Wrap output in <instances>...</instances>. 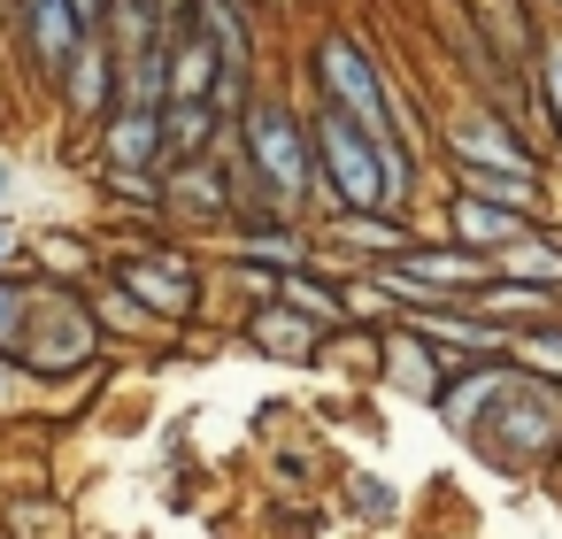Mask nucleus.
<instances>
[{"mask_svg": "<svg viewBox=\"0 0 562 539\" xmlns=\"http://www.w3.org/2000/svg\"><path fill=\"white\" fill-rule=\"evenodd\" d=\"M9 40H16V55H24V70H32V86L40 93H55V78L70 70V55H78V16H70V0H9Z\"/></svg>", "mask_w": 562, "mask_h": 539, "instance_id": "6e6552de", "label": "nucleus"}, {"mask_svg": "<svg viewBox=\"0 0 562 539\" xmlns=\"http://www.w3.org/2000/svg\"><path fill=\"white\" fill-rule=\"evenodd\" d=\"M162 224H186V232H209V239L232 232V193H224L216 155H193V162L162 170Z\"/></svg>", "mask_w": 562, "mask_h": 539, "instance_id": "9d476101", "label": "nucleus"}, {"mask_svg": "<svg viewBox=\"0 0 562 539\" xmlns=\"http://www.w3.org/2000/svg\"><path fill=\"white\" fill-rule=\"evenodd\" d=\"M216 132H224V116H216L209 101H162V170H170V162L209 155V147H216Z\"/></svg>", "mask_w": 562, "mask_h": 539, "instance_id": "5701e85b", "label": "nucleus"}, {"mask_svg": "<svg viewBox=\"0 0 562 539\" xmlns=\"http://www.w3.org/2000/svg\"><path fill=\"white\" fill-rule=\"evenodd\" d=\"M255 9H262V16H293V0H255Z\"/></svg>", "mask_w": 562, "mask_h": 539, "instance_id": "2f4dec72", "label": "nucleus"}, {"mask_svg": "<svg viewBox=\"0 0 562 539\" xmlns=\"http://www.w3.org/2000/svg\"><path fill=\"white\" fill-rule=\"evenodd\" d=\"M162 63H170V101H209V93H216V70H224V63H216L201 16H193L186 32L162 40Z\"/></svg>", "mask_w": 562, "mask_h": 539, "instance_id": "6ab92c4d", "label": "nucleus"}, {"mask_svg": "<svg viewBox=\"0 0 562 539\" xmlns=\"http://www.w3.org/2000/svg\"><path fill=\"white\" fill-rule=\"evenodd\" d=\"M531 86H539V101H547V132H554V155H562V24H547L539 32V47H531Z\"/></svg>", "mask_w": 562, "mask_h": 539, "instance_id": "a878e982", "label": "nucleus"}, {"mask_svg": "<svg viewBox=\"0 0 562 539\" xmlns=\"http://www.w3.org/2000/svg\"><path fill=\"white\" fill-rule=\"evenodd\" d=\"M539 16H547V24H562V0H539Z\"/></svg>", "mask_w": 562, "mask_h": 539, "instance_id": "72a5a7b5", "label": "nucleus"}, {"mask_svg": "<svg viewBox=\"0 0 562 539\" xmlns=\"http://www.w3.org/2000/svg\"><path fill=\"white\" fill-rule=\"evenodd\" d=\"M16 178H24V170H16V155H0V216H9V193H16Z\"/></svg>", "mask_w": 562, "mask_h": 539, "instance_id": "c756f323", "label": "nucleus"}, {"mask_svg": "<svg viewBox=\"0 0 562 539\" xmlns=\"http://www.w3.org/2000/svg\"><path fill=\"white\" fill-rule=\"evenodd\" d=\"M431 147L447 155V170H554V162L516 132V116H501V109L477 101V93H462V101H447V109L431 116Z\"/></svg>", "mask_w": 562, "mask_h": 539, "instance_id": "39448f33", "label": "nucleus"}, {"mask_svg": "<svg viewBox=\"0 0 562 539\" xmlns=\"http://www.w3.org/2000/svg\"><path fill=\"white\" fill-rule=\"evenodd\" d=\"M470 308H477L485 324H501L508 339L531 332V324H562V293H547V285H516V278H485V285L470 293Z\"/></svg>", "mask_w": 562, "mask_h": 539, "instance_id": "a211bd4d", "label": "nucleus"}, {"mask_svg": "<svg viewBox=\"0 0 562 539\" xmlns=\"http://www.w3.org/2000/svg\"><path fill=\"white\" fill-rule=\"evenodd\" d=\"M224 255L262 278H285V270L316 262V239H308V224H247V232H224Z\"/></svg>", "mask_w": 562, "mask_h": 539, "instance_id": "dca6fc26", "label": "nucleus"}, {"mask_svg": "<svg viewBox=\"0 0 562 539\" xmlns=\"http://www.w3.org/2000/svg\"><path fill=\"white\" fill-rule=\"evenodd\" d=\"M462 9H470V24H477V40H485V55H493V70H501V78L531 63L539 32H547L539 0H462Z\"/></svg>", "mask_w": 562, "mask_h": 539, "instance_id": "4468645a", "label": "nucleus"}, {"mask_svg": "<svg viewBox=\"0 0 562 539\" xmlns=\"http://www.w3.org/2000/svg\"><path fill=\"white\" fill-rule=\"evenodd\" d=\"M24 393H32V370H24L16 355H0V416H16V408H24Z\"/></svg>", "mask_w": 562, "mask_h": 539, "instance_id": "c85d7f7f", "label": "nucleus"}, {"mask_svg": "<svg viewBox=\"0 0 562 539\" xmlns=\"http://www.w3.org/2000/svg\"><path fill=\"white\" fill-rule=\"evenodd\" d=\"M32 278H47V285H93L101 278V262H93V247L78 239V232H40L32 239V255H16Z\"/></svg>", "mask_w": 562, "mask_h": 539, "instance_id": "4be33fe9", "label": "nucleus"}, {"mask_svg": "<svg viewBox=\"0 0 562 539\" xmlns=\"http://www.w3.org/2000/svg\"><path fill=\"white\" fill-rule=\"evenodd\" d=\"M385 270H401V278L424 285L431 301H470V293L493 278V255H470V247H454V239H439V232H416Z\"/></svg>", "mask_w": 562, "mask_h": 539, "instance_id": "1a4fd4ad", "label": "nucleus"}, {"mask_svg": "<svg viewBox=\"0 0 562 539\" xmlns=\"http://www.w3.org/2000/svg\"><path fill=\"white\" fill-rule=\"evenodd\" d=\"M162 332H178V324H193V308H201V262L178 247V239H139V247H124V255H109L101 262Z\"/></svg>", "mask_w": 562, "mask_h": 539, "instance_id": "423d86ee", "label": "nucleus"}, {"mask_svg": "<svg viewBox=\"0 0 562 539\" xmlns=\"http://www.w3.org/2000/svg\"><path fill=\"white\" fill-rule=\"evenodd\" d=\"M86 308H93L101 339H109V332H116V339H147V332H162V324H155V316H147V308H139V301H132V293H124L116 278H109V270H101V278L86 285Z\"/></svg>", "mask_w": 562, "mask_h": 539, "instance_id": "393cba45", "label": "nucleus"}, {"mask_svg": "<svg viewBox=\"0 0 562 539\" xmlns=\"http://www.w3.org/2000/svg\"><path fill=\"white\" fill-rule=\"evenodd\" d=\"M378 378L393 385V393H408V401H439V385L454 378V362L431 347V339H416L408 324H385V339H378Z\"/></svg>", "mask_w": 562, "mask_h": 539, "instance_id": "2eb2a0df", "label": "nucleus"}, {"mask_svg": "<svg viewBox=\"0 0 562 539\" xmlns=\"http://www.w3.org/2000/svg\"><path fill=\"white\" fill-rule=\"evenodd\" d=\"M247 339H255L262 355H278V362H316V347H324V332H316L308 316H293L285 301H255V308H247Z\"/></svg>", "mask_w": 562, "mask_h": 539, "instance_id": "aec40b11", "label": "nucleus"}, {"mask_svg": "<svg viewBox=\"0 0 562 539\" xmlns=\"http://www.w3.org/2000/svg\"><path fill=\"white\" fill-rule=\"evenodd\" d=\"M93 186H101V201H109V209L139 216L147 232L162 224V170H93Z\"/></svg>", "mask_w": 562, "mask_h": 539, "instance_id": "b1692460", "label": "nucleus"}, {"mask_svg": "<svg viewBox=\"0 0 562 539\" xmlns=\"http://www.w3.org/2000/svg\"><path fill=\"white\" fill-rule=\"evenodd\" d=\"M47 101L63 109V124H70V132H93V124L116 109V55H109V40H101V32H86V40H78L70 70L55 78V93H47Z\"/></svg>", "mask_w": 562, "mask_h": 539, "instance_id": "9b49d317", "label": "nucleus"}, {"mask_svg": "<svg viewBox=\"0 0 562 539\" xmlns=\"http://www.w3.org/2000/svg\"><path fill=\"white\" fill-rule=\"evenodd\" d=\"M308 93L331 101L339 116H355L370 139L431 147V132H424V116L408 109V93H401V78L385 70V55H378L362 32H347V24H324V32L308 40Z\"/></svg>", "mask_w": 562, "mask_h": 539, "instance_id": "f257e3e1", "label": "nucleus"}, {"mask_svg": "<svg viewBox=\"0 0 562 539\" xmlns=\"http://www.w3.org/2000/svg\"><path fill=\"white\" fill-rule=\"evenodd\" d=\"M508 362L531 370V378H547V385H562V324H531V332H516V339H508Z\"/></svg>", "mask_w": 562, "mask_h": 539, "instance_id": "bb28decb", "label": "nucleus"}, {"mask_svg": "<svg viewBox=\"0 0 562 539\" xmlns=\"http://www.w3.org/2000/svg\"><path fill=\"white\" fill-rule=\"evenodd\" d=\"M547 485H554V493H562V447H554V462H547Z\"/></svg>", "mask_w": 562, "mask_h": 539, "instance_id": "473e14b6", "label": "nucleus"}, {"mask_svg": "<svg viewBox=\"0 0 562 539\" xmlns=\"http://www.w3.org/2000/svg\"><path fill=\"white\" fill-rule=\"evenodd\" d=\"M86 139H93V170H162V109L116 101Z\"/></svg>", "mask_w": 562, "mask_h": 539, "instance_id": "f8f14e48", "label": "nucleus"}, {"mask_svg": "<svg viewBox=\"0 0 562 539\" xmlns=\"http://www.w3.org/2000/svg\"><path fill=\"white\" fill-rule=\"evenodd\" d=\"M16 255H24V247H16V232H9V216H0V270H9Z\"/></svg>", "mask_w": 562, "mask_h": 539, "instance_id": "7c9ffc66", "label": "nucleus"}, {"mask_svg": "<svg viewBox=\"0 0 562 539\" xmlns=\"http://www.w3.org/2000/svg\"><path fill=\"white\" fill-rule=\"evenodd\" d=\"M508 370H516L508 355H477V362H462V370H454V378L439 385L431 416H439L447 431H462V439H470V424H477V416H485V401H493V393L508 385Z\"/></svg>", "mask_w": 562, "mask_h": 539, "instance_id": "f3484780", "label": "nucleus"}, {"mask_svg": "<svg viewBox=\"0 0 562 539\" xmlns=\"http://www.w3.org/2000/svg\"><path fill=\"white\" fill-rule=\"evenodd\" d=\"M101 324L86 308V285H32V316H24V339H16V362L32 378H78L101 362Z\"/></svg>", "mask_w": 562, "mask_h": 539, "instance_id": "20e7f679", "label": "nucleus"}, {"mask_svg": "<svg viewBox=\"0 0 562 539\" xmlns=\"http://www.w3.org/2000/svg\"><path fill=\"white\" fill-rule=\"evenodd\" d=\"M493 278H516V285H547V293H562V232H554V224H531L524 239H508V247L493 255Z\"/></svg>", "mask_w": 562, "mask_h": 539, "instance_id": "412c9836", "label": "nucleus"}, {"mask_svg": "<svg viewBox=\"0 0 562 539\" xmlns=\"http://www.w3.org/2000/svg\"><path fill=\"white\" fill-rule=\"evenodd\" d=\"M416 232H424L416 216H385V209H331V216H316V224H308V239H316V262H331L339 278L393 262V255H401Z\"/></svg>", "mask_w": 562, "mask_h": 539, "instance_id": "0eeeda50", "label": "nucleus"}, {"mask_svg": "<svg viewBox=\"0 0 562 539\" xmlns=\"http://www.w3.org/2000/svg\"><path fill=\"white\" fill-rule=\"evenodd\" d=\"M524 232H531V216H524V209H501V201H485V193L447 186V201H439V239H454V247H470V255H501V247L524 239Z\"/></svg>", "mask_w": 562, "mask_h": 539, "instance_id": "ddd939ff", "label": "nucleus"}, {"mask_svg": "<svg viewBox=\"0 0 562 539\" xmlns=\"http://www.w3.org/2000/svg\"><path fill=\"white\" fill-rule=\"evenodd\" d=\"M32 270L24 262H9L0 270V355H16V339H24V316H32Z\"/></svg>", "mask_w": 562, "mask_h": 539, "instance_id": "cd10ccee", "label": "nucleus"}, {"mask_svg": "<svg viewBox=\"0 0 562 539\" xmlns=\"http://www.w3.org/2000/svg\"><path fill=\"white\" fill-rule=\"evenodd\" d=\"M470 447L508 478H547V462L562 447V385H547L531 370H508V385L470 424Z\"/></svg>", "mask_w": 562, "mask_h": 539, "instance_id": "7ed1b4c3", "label": "nucleus"}, {"mask_svg": "<svg viewBox=\"0 0 562 539\" xmlns=\"http://www.w3.org/2000/svg\"><path fill=\"white\" fill-rule=\"evenodd\" d=\"M239 155L255 162V178L270 186L278 216L308 224L316 216V155H308V109L285 101L278 86H255V101L239 109Z\"/></svg>", "mask_w": 562, "mask_h": 539, "instance_id": "f03ea898", "label": "nucleus"}]
</instances>
